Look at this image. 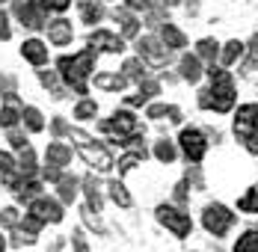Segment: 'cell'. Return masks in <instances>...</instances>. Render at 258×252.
Listing matches in <instances>:
<instances>
[{"label":"cell","mask_w":258,"mask_h":252,"mask_svg":"<svg viewBox=\"0 0 258 252\" xmlns=\"http://www.w3.org/2000/svg\"><path fill=\"white\" fill-rule=\"evenodd\" d=\"M175 202H178V205H187V181L175 184Z\"/></svg>","instance_id":"obj_50"},{"label":"cell","mask_w":258,"mask_h":252,"mask_svg":"<svg viewBox=\"0 0 258 252\" xmlns=\"http://www.w3.org/2000/svg\"><path fill=\"white\" fill-rule=\"evenodd\" d=\"M95 59L98 53L92 48H83L78 53H66L56 59V75L66 83V89L78 92V95H86L89 92V77L95 72Z\"/></svg>","instance_id":"obj_1"},{"label":"cell","mask_w":258,"mask_h":252,"mask_svg":"<svg viewBox=\"0 0 258 252\" xmlns=\"http://www.w3.org/2000/svg\"><path fill=\"white\" fill-rule=\"evenodd\" d=\"M89 48L101 50V53H122L125 50V39L122 36H116V33H110V30H92L89 33Z\"/></svg>","instance_id":"obj_12"},{"label":"cell","mask_w":258,"mask_h":252,"mask_svg":"<svg viewBox=\"0 0 258 252\" xmlns=\"http://www.w3.org/2000/svg\"><path fill=\"white\" fill-rule=\"evenodd\" d=\"M98 116V104L92 98H80L78 104H75V119L78 122H89V119H95Z\"/></svg>","instance_id":"obj_35"},{"label":"cell","mask_w":258,"mask_h":252,"mask_svg":"<svg viewBox=\"0 0 258 252\" xmlns=\"http://www.w3.org/2000/svg\"><path fill=\"white\" fill-rule=\"evenodd\" d=\"M155 95H160V83L146 77V80L140 83V92L128 98V107H143V104H149V101L155 98Z\"/></svg>","instance_id":"obj_24"},{"label":"cell","mask_w":258,"mask_h":252,"mask_svg":"<svg viewBox=\"0 0 258 252\" xmlns=\"http://www.w3.org/2000/svg\"><path fill=\"white\" fill-rule=\"evenodd\" d=\"M12 39V24H9V15L0 9V42H9Z\"/></svg>","instance_id":"obj_46"},{"label":"cell","mask_w":258,"mask_h":252,"mask_svg":"<svg viewBox=\"0 0 258 252\" xmlns=\"http://www.w3.org/2000/svg\"><path fill=\"white\" fill-rule=\"evenodd\" d=\"M125 154L119 157V175H125V172H131L134 166H140L146 157H149V149L143 146V137H134L131 143H125Z\"/></svg>","instance_id":"obj_13"},{"label":"cell","mask_w":258,"mask_h":252,"mask_svg":"<svg viewBox=\"0 0 258 252\" xmlns=\"http://www.w3.org/2000/svg\"><path fill=\"white\" fill-rule=\"evenodd\" d=\"M48 42L51 45H56V48H66V45H72V39H75V27H72V21L69 18H53V21H48Z\"/></svg>","instance_id":"obj_16"},{"label":"cell","mask_w":258,"mask_h":252,"mask_svg":"<svg viewBox=\"0 0 258 252\" xmlns=\"http://www.w3.org/2000/svg\"><path fill=\"white\" fill-rule=\"evenodd\" d=\"M234 223H237V214H232L223 202H211V205H205V211H202V226L214 237H226L234 228Z\"/></svg>","instance_id":"obj_6"},{"label":"cell","mask_w":258,"mask_h":252,"mask_svg":"<svg viewBox=\"0 0 258 252\" xmlns=\"http://www.w3.org/2000/svg\"><path fill=\"white\" fill-rule=\"evenodd\" d=\"M95 86L104 89V92H122V89L128 86V77L119 75V72H116V75H107V72H104V75H95Z\"/></svg>","instance_id":"obj_28"},{"label":"cell","mask_w":258,"mask_h":252,"mask_svg":"<svg viewBox=\"0 0 258 252\" xmlns=\"http://www.w3.org/2000/svg\"><path fill=\"white\" fill-rule=\"evenodd\" d=\"M234 137L249 154H258V104H240L234 113Z\"/></svg>","instance_id":"obj_4"},{"label":"cell","mask_w":258,"mask_h":252,"mask_svg":"<svg viewBox=\"0 0 258 252\" xmlns=\"http://www.w3.org/2000/svg\"><path fill=\"white\" fill-rule=\"evenodd\" d=\"M21 217H24V214H18V208H12V205H9V208H3V211H0V226L12 231V228L21 223Z\"/></svg>","instance_id":"obj_41"},{"label":"cell","mask_w":258,"mask_h":252,"mask_svg":"<svg viewBox=\"0 0 258 252\" xmlns=\"http://www.w3.org/2000/svg\"><path fill=\"white\" fill-rule=\"evenodd\" d=\"M21 110H24V104H21V98H18L15 92L3 95V107H0V128H3V131L18 128V125H21Z\"/></svg>","instance_id":"obj_14"},{"label":"cell","mask_w":258,"mask_h":252,"mask_svg":"<svg viewBox=\"0 0 258 252\" xmlns=\"http://www.w3.org/2000/svg\"><path fill=\"white\" fill-rule=\"evenodd\" d=\"M107 190H110V199L116 202L119 208H131V205H134V199H131V193H128V187H125L122 181H110V184H107Z\"/></svg>","instance_id":"obj_34"},{"label":"cell","mask_w":258,"mask_h":252,"mask_svg":"<svg viewBox=\"0 0 258 252\" xmlns=\"http://www.w3.org/2000/svg\"><path fill=\"white\" fill-rule=\"evenodd\" d=\"M72 163V146H66V143H48V149H45V166H53V169H66Z\"/></svg>","instance_id":"obj_18"},{"label":"cell","mask_w":258,"mask_h":252,"mask_svg":"<svg viewBox=\"0 0 258 252\" xmlns=\"http://www.w3.org/2000/svg\"><path fill=\"white\" fill-rule=\"evenodd\" d=\"M69 137L72 140H78V151H80V157L95 169V172H110L113 169V157H110V151L104 149L101 143H95L92 137H86L83 131H69Z\"/></svg>","instance_id":"obj_5"},{"label":"cell","mask_w":258,"mask_h":252,"mask_svg":"<svg viewBox=\"0 0 258 252\" xmlns=\"http://www.w3.org/2000/svg\"><path fill=\"white\" fill-rule=\"evenodd\" d=\"M27 214H30V217H36L42 226H48V223L56 226V223H62V217H66V214H62V202L51 199V196H45V193H42V196H36V199L27 205Z\"/></svg>","instance_id":"obj_9"},{"label":"cell","mask_w":258,"mask_h":252,"mask_svg":"<svg viewBox=\"0 0 258 252\" xmlns=\"http://www.w3.org/2000/svg\"><path fill=\"white\" fill-rule=\"evenodd\" d=\"M237 211H243V214H258V184L249 187V190L237 199Z\"/></svg>","instance_id":"obj_38"},{"label":"cell","mask_w":258,"mask_h":252,"mask_svg":"<svg viewBox=\"0 0 258 252\" xmlns=\"http://www.w3.org/2000/svg\"><path fill=\"white\" fill-rule=\"evenodd\" d=\"M178 146L181 154L187 157V163H202L208 154V137L199 128H184L178 134Z\"/></svg>","instance_id":"obj_8"},{"label":"cell","mask_w":258,"mask_h":252,"mask_svg":"<svg viewBox=\"0 0 258 252\" xmlns=\"http://www.w3.org/2000/svg\"><path fill=\"white\" fill-rule=\"evenodd\" d=\"M234 252H258V228L243 231V234L234 240Z\"/></svg>","instance_id":"obj_37"},{"label":"cell","mask_w":258,"mask_h":252,"mask_svg":"<svg viewBox=\"0 0 258 252\" xmlns=\"http://www.w3.org/2000/svg\"><path fill=\"white\" fill-rule=\"evenodd\" d=\"M51 131H53V137H69V131H72V128L66 125V119H62V116H56V119L51 122Z\"/></svg>","instance_id":"obj_48"},{"label":"cell","mask_w":258,"mask_h":252,"mask_svg":"<svg viewBox=\"0 0 258 252\" xmlns=\"http://www.w3.org/2000/svg\"><path fill=\"white\" fill-rule=\"evenodd\" d=\"M155 157L160 160V163H172V160L178 157L175 143H172V140H157L155 143Z\"/></svg>","instance_id":"obj_36"},{"label":"cell","mask_w":258,"mask_h":252,"mask_svg":"<svg viewBox=\"0 0 258 252\" xmlns=\"http://www.w3.org/2000/svg\"><path fill=\"white\" fill-rule=\"evenodd\" d=\"M163 6H181V0H160Z\"/></svg>","instance_id":"obj_53"},{"label":"cell","mask_w":258,"mask_h":252,"mask_svg":"<svg viewBox=\"0 0 258 252\" xmlns=\"http://www.w3.org/2000/svg\"><path fill=\"white\" fill-rule=\"evenodd\" d=\"M98 131L104 137H110L113 143H119V146L131 143L134 137H143V125H140V119L131 110H116L110 119H101Z\"/></svg>","instance_id":"obj_3"},{"label":"cell","mask_w":258,"mask_h":252,"mask_svg":"<svg viewBox=\"0 0 258 252\" xmlns=\"http://www.w3.org/2000/svg\"><path fill=\"white\" fill-rule=\"evenodd\" d=\"M36 196H42V181H39V178H24V181H21V187L15 190V199L30 205Z\"/></svg>","instance_id":"obj_29"},{"label":"cell","mask_w":258,"mask_h":252,"mask_svg":"<svg viewBox=\"0 0 258 252\" xmlns=\"http://www.w3.org/2000/svg\"><path fill=\"white\" fill-rule=\"evenodd\" d=\"M21 56H24L30 66L45 69V66H48V45H45L42 39H24V42H21Z\"/></svg>","instance_id":"obj_17"},{"label":"cell","mask_w":258,"mask_h":252,"mask_svg":"<svg viewBox=\"0 0 258 252\" xmlns=\"http://www.w3.org/2000/svg\"><path fill=\"white\" fill-rule=\"evenodd\" d=\"M0 181H3V187L6 190H18L21 187V181H24V175L18 172V160L9 154V151H0Z\"/></svg>","instance_id":"obj_15"},{"label":"cell","mask_w":258,"mask_h":252,"mask_svg":"<svg viewBox=\"0 0 258 252\" xmlns=\"http://www.w3.org/2000/svg\"><path fill=\"white\" fill-rule=\"evenodd\" d=\"M72 246H75V252H89V243H86L83 231H75L72 234Z\"/></svg>","instance_id":"obj_49"},{"label":"cell","mask_w":258,"mask_h":252,"mask_svg":"<svg viewBox=\"0 0 258 252\" xmlns=\"http://www.w3.org/2000/svg\"><path fill=\"white\" fill-rule=\"evenodd\" d=\"M160 0H125V6H128L131 12H149V9H155Z\"/></svg>","instance_id":"obj_44"},{"label":"cell","mask_w":258,"mask_h":252,"mask_svg":"<svg viewBox=\"0 0 258 252\" xmlns=\"http://www.w3.org/2000/svg\"><path fill=\"white\" fill-rule=\"evenodd\" d=\"M196 56L202 62H211L214 66V59H220V42L217 39H199L196 42Z\"/></svg>","instance_id":"obj_30"},{"label":"cell","mask_w":258,"mask_h":252,"mask_svg":"<svg viewBox=\"0 0 258 252\" xmlns=\"http://www.w3.org/2000/svg\"><path fill=\"white\" fill-rule=\"evenodd\" d=\"M78 193H80V181L75 175H62L56 181V199L62 202V205L78 202Z\"/></svg>","instance_id":"obj_21"},{"label":"cell","mask_w":258,"mask_h":252,"mask_svg":"<svg viewBox=\"0 0 258 252\" xmlns=\"http://www.w3.org/2000/svg\"><path fill=\"white\" fill-rule=\"evenodd\" d=\"M0 3H3V0H0Z\"/></svg>","instance_id":"obj_55"},{"label":"cell","mask_w":258,"mask_h":252,"mask_svg":"<svg viewBox=\"0 0 258 252\" xmlns=\"http://www.w3.org/2000/svg\"><path fill=\"white\" fill-rule=\"evenodd\" d=\"M33 3H36L45 15H51V12L53 15H62V12L72 6V0H33Z\"/></svg>","instance_id":"obj_39"},{"label":"cell","mask_w":258,"mask_h":252,"mask_svg":"<svg viewBox=\"0 0 258 252\" xmlns=\"http://www.w3.org/2000/svg\"><path fill=\"white\" fill-rule=\"evenodd\" d=\"M78 12L83 24H101L104 15H107L101 0H78Z\"/></svg>","instance_id":"obj_19"},{"label":"cell","mask_w":258,"mask_h":252,"mask_svg":"<svg viewBox=\"0 0 258 252\" xmlns=\"http://www.w3.org/2000/svg\"><path fill=\"white\" fill-rule=\"evenodd\" d=\"M39 83H42L45 89H51V95L56 101L66 98V86H59V75H56V72H39Z\"/></svg>","instance_id":"obj_33"},{"label":"cell","mask_w":258,"mask_h":252,"mask_svg":"<svg viewBox=\"0 0 258 252\" xmlns=\"http://www.w3.org/2000/svg\"><path fill=\"white\" fill-rule=\"evenodd\" d=\"M62 246H66V237H56L51 246H48V252H62Z\"/></svg>","instance_id":"obj_52"},{"label":"cell","mask_w":258,"mask_h":252,"mask_svg":"<svg viewBox=\"0 0 258 252\" xmlns=\"http://www.w3.org/2000/svg\"><path fill=\"white\" fill-rule=\"evenodd\" d=\"M137 56H140L146 66L160 69V66H166V62H169V48H166L157 36H143V39L137 42Z\"/></svg>","instance_id":"obj_10"},{"label":"cell","mask_w":258,"mask_h":252,"mask_svg":"<svg viewBox=\"0 0 258 252\" xmlns=\"http://www.w3.org/2000/svg\"><path fill=\"white\" fill-rule=\"evenodd\" d=\"M246 50H249V53H252V56L258 59V33L252 36V39H249V45H246Z\"/></svg>","instance_id":"obj_51"},{"label":"cell","mask_w":258,"mask_h":252,"mask_svg":"<svg viewBox=\"0 0 258 252\" xmlns=\"http://www.w3.org/2000/svg\"><path fill=\"white\" fill-rule=\"evenodd\" d=\"M12 15H15L18 24H24L27 30H42V27H48V15H45L33 0H12Z\"/></svg>","instance_id":"obj_11"},{"label":"cell","mask_w":258,"mask_h":252,"mask_svg":"<svg viewBox=\"0 0 258 252\" xmlns=\"http://www.w3.org/2000/svg\"><path fill=\"white\" fill-rule=\"evenodd\" d=\"M21 125L30 131V134H42L45 131V116L39 107H24L21 110Z\"/></svg>","instance_id":"obj_27"},{"label":"cell","mask_w":258,"mask_h":252,"mask_svg":"<svg viewBox=\"0 0 258 252\" xmlns=\"http://www.w3.org/2000/svg\"><path fill=\"white\" fill-rule=\"evenodd\" d=\"M80 187H83V193H86V208L89 211H95V214H101V190H98V181H95V175H86L83 181H80Z\"/></svg>","instance_id":"obj_23"},{"label":"cell","mask_w":258,"mask_h":252,"mask_svg":"<svg viewBox=\"0 0 258 252\" xmlns=\"http://www.w3.org/2000/svg\"><path fill=\"white\" fill-rule=\"evenodd\" d=\"M122 75L128 77V80H137V83H143L149 72H146V62L140 59V56H134V59H125V66H122Z\"/></svg>","instance_id":"obj_31"},{"label":"cell","mask_w":258,"mask_h":252,"mask_svg":"<svg viewBox=\"0 0 258 252\" xmlns=\"http://www.w3.org/2000/svg\"><path fill=\"white\" fill-rule=\"evenodd\" d=\"M36 237H39V234L27 231L24 226H15V228H12V246H33V243H36Z\"/></svg>","instance_id":"obj_40"},{"label":"cell","mask_w":258,"mask_h":252,"mask_svg":"<svg viewBox=\"0 0 258 252\" xmlns=\"http://www.w3.org/2000/svg\"><path fill=\"white\" fill-rule=\"evenodd\" d=\"M205 75L211 83L199 92V107L202 110H211V113H229L234 107V101H237V89H234L232 72H226L220 66H211Z\"/></svg>","instance_id":"obj_2"},{"label":"cell","mask_w":258,"mask_h":252,"mask_svg":"<svg viewBox=\"0 0 258 252\" xmlns=\"http://www.w3.org/2000/svg\"><path fill=\"white\" fill-rule=\"evenodd\" d=\"M155 217H157V223H160L163 228H169L178 240L190 237V231H193V220H190V214H187L184 208H175V205H157Z\"/></svg>","instance_id":"obj_7"},{"label":"cell","mask_w":258,"mask_h":252,"mask_svg":"<svg viewBox=\"0 0 258 252\" xmlns=\"http://www.w3.org/2000/svg\"><path fill=\"white\" fill-rule=\"evenodd\" d=\"M178 72H181V80H187V83H199V77L205 75V72H202V59H199L196 53H184V56H181Z\"/></svg>","instance_id":"obj_20"},{"label":"cell","mask_w":258,"mask_h":252,"mask_svg":"<svg viewBox=\"0 0 258 252\" xmlns=\"http://www.w3.org/2000/svg\"><path fill=\"white\" fill-rule=\"evenodd\" d=\"M18 172L24 178H36V172H39V163H36V151L27 146L24 151H21V157H18Z\"/></svg>","instance_id":"obj_32"},{"label":"cell","mask_w":258,"mask_h":252,"mask_svg":"<svg viewBox=\"0 0 258 252\" xmlns=\"http://www.w3.org/2000/svg\"><path fill=\"white\" fill-rule=\"evenodd\" d=\"M6 246H9V240H6V237L0 234V252H6Z\"/></svg>","instance_id":"obj_54"},{"label":"cell","mask_w":258,"mask_h":252,"mask_svg":"<svg viewBox=\"0 0 258 252\" xmlns=\"http://www.w3.org/2000/svg\"><path fill=\"white\" fill-rule=\"evenodd\" d=\"M18 89V80L9 75V72H0V95H9Z\"/></svg>","instance_id":"obj_43"},{"label":"cell","mask_w":258,"mask_h":252,"mask_svg":"<svg viewBox=\"0 0 258 252\" xmlns=\"http://www.w3.org/2000/svg\"><path fill=\"white\" fill-rule=\"evenodd\" d=\"M160 42H163L169 50H181L184 45H187V36H184L175 24L163 21V24H160Z\"/></svg>","instance_id":"obj_22"},{"label":"cell","mask_w":258,"mask_h":252,"mask_svg":"<svg viewBox=\"0 0 258 252\" xmlns=\"http://www.w3.org/2000/svg\"><path fill=\"white\" fill-rule=\"evenodd\" d=\"M83 220H86V226L95 228L98 234H104V231H107V228H104V223L98 220V214H95V211H89V208H83Z\"/></svg>","instance_id":"obj_45"},{"label":"cell","mask_w":258,"mask_h":252,"mask_svg":"<svg viewBox=\"0 0 258 252\" xmlns=\"http://www.w3.org/2000/svg\"><path fill=\"white\" fill-rule=\"evenodd\" d=\"M6 140H9V146H12L15 151H24L27 146H30V140H27V137L21 134V131H18V128H12V131H6Z\"/></svg>","instance_id":"obj_42"},{"label":"cell","mask_w":258,"mask_h":252,"mask_svg":"<svg viewBox=\"0 0 258 252\" xmlns=\"http://www.w3.org/2000/svg\"><path fill=\"white\" fill-rule=\"evenodd\" d=\"M146 116H149V119H163V116H169V104H152V107L146 110Z\"/></svg>","instance_id":"obj_47"},{"label":"cell","mask_w":258,"mask_h":252,"mask_svg":"<svg viewBox=\"0 0 258 252\" xmlns=\"http://www.w3.org/2000/svg\"><path fill=\"white\" fill-rule=\"evenodd\" d=\"M113 18H116L119 27H122V39H134V36H140V18H134L131 9H116Z\"/></svg>","instance_id":"obj_25"},{"label":"cell","mask_w":258,"mask_h":252,"mask_svg":"<svg viewBox=\"0 0 258 252\" xmlns=\"http://www.w3.org/2000/svg\"><path fill=\"white\" fill-rule=\"evenodd\" d=\"M243 53H246V45H243V42H237V39H232V42H226V45L220 48V62L229 69V66H234V62H240V59H243Z\"/></svg>","instance_id":"obj_26"}]
</instances>
